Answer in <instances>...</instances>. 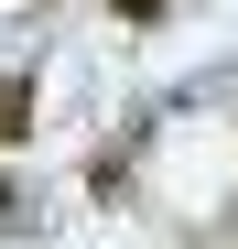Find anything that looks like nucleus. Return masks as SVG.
<instances>
[{
	"instance_id": "3",
	"label": "nucleus",
	"mask_w": 238,
	"mask_h": 249,
	"mask_svg": "<svg viewBox=\"0 0 238 249\" xmlns=\"http://www.w3.org/2000/svg\"><path fill=\"white\" fill-rule=\"evenodd\" d=\"M0 228H11V174H0Z\"/></svg>"
},
{
	"instance_id": "1",
	"label": "nucleus",
	"mask_w": 238,
	"mask_h": 249,
	"mask_svg": "<svg viewBox=\"0 0 238 249\" xmlns=\"http://www.w3.org/2000/svg\"><path fill=\"white\" fill-rule=\"evenodd\" d=\"M33 130V76H0V152H22Z\"/></svg>"
},
{
	"instance_id": "2",
	"label": "nucleus",
	"mask_w": 238,
	"mask_h": 249,
	"mask_svg": "<svg viewBox=\"0 0 238 249\" xmlns=\"http://www.w3.org/2000/svg\"><path fill=\"white\" fill-rule=\"evenodd\" d=\"M173 11V0H119V22H163Z\"/></svg>"
}]
</instances>
